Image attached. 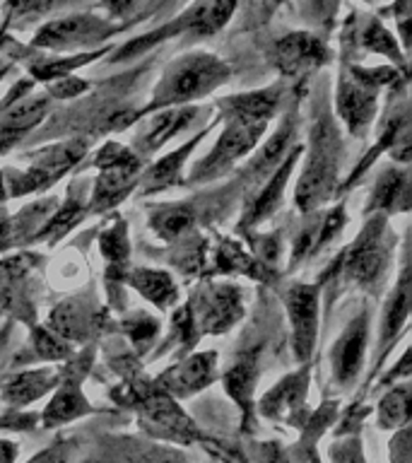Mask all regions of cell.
I'll return each mask as SVG.
<instances>
[{"label": "cell", "mask_w": 412, "mask_h": 463, "mask_svg": "<svg viewBox=\"0 0 412 463\" xmlns=\"http://www.w3.org/2000/svg\"><path fill=\"white\" fill-rule=\"evenodd\" d=\"M410 418V393L407 389L390 391L379 405V422L381 427H398L405 425Z\"/></svg>", "instance_id": "29"}, {"label": "cell", "mask_w": 412, "mask_h": 463, "mask_svg": "<svg viewBox=\"0 0 412 463\" xmlns=\"http://www.w3.org/2000/svg\"><path fill=\"white\" fill-rule=\"evenodd\" d=\"M99 246L101 253H104L114 266L126 263V259H128V234H126V222L116 220V222L99 237Z\"/></svg>", "instance_id": "31"}, {"label": "cell", "mask_w": 412, "mask_h": 463, "mask_svg": "<svg viewBox=\"0 0 412 463\" xmlns=\"http://www.w3.org/2000/svg\"><path fill=\"white\" fill-rule=\"evenodd\" d=\"M325 58L323 43L311 34H289L277 42L275 46V63L282 72L296 75V72L309 71Z\"/></svg>", "instance_id": "13"}, {"label": "cell", "mask_w": 412, "mask_h": 463, "mask_svg": "<svg viewBox=\"0 0 412 463\" xmlns=\"http://www.w3.org/2000/svg\"><path fill=\"white\" fill-rule=\"evenodd\" d=\"M29 463H65V451L63 447H51L42 454H36Z\"/></svg>", "instance_id": "39"}, {"label": "cell", "mask_w": 412, "mask_h": 463, "mask_svg": "<svg viewBox=\"0 0 412 463\" xmlns=\"http://www.w3.org/2000/svg\"><path fill=\"white\" fill-rule=\"evenodd\" d=\"M107 5L114 14H126L137 5V0H108Z\"/></svg>", "instance_id": "40"}, {"label": "cell", "mask_w": 412, "mask_h": 463, "mask_svg": "<svg viewBox=\"0 0 412 463\" xmlns=\"http://www.w3.org/2000/svg\"><path fill=\"white\" fill-rule=\"evenodd\" d=\"M364 43H367L369 49L374 51H383V53H390L393 58H398V51H396V43L390 39V34L386 29L374 22V24H369V29L364 32Z\"/></svg>", "instance_id": "37"}, {"label": "cell", "mask_w": 412, "mask_h": 463, "mask_svg": "<svg viewBox=\"0 0 412 463\" xmlns=\"http://www.w3.org/2000/svg\"><path fill=\"white\" fill-rule=\"evenodd\" d=\"M5 186H3V176H0V201H3V198H5Z\"/></svg>", "instance_id": "43"}, {"label": "cell", "mask_w": 412, "mask_h": 463, "mask_svg": "<svg viewBox=\"0 0 412 463\" xmlns=\"http://www.w3.org/2000/svg\"><path fill=\"white\" fill-rule=\"evenodd\" d=\"M340 162V137L328 118L314 126L311 136V157L304 169V176L296 186V205L309 213L328 201L335 191Z\"/></svg>", "instance_id": "1"}, {"label": "cell", "mask_w": 412, "mask_h": 463, "mask_svg": "<svg viewBox=\"0 0 412 463\" xmlns=\"http://www.w3.org/2000/svg\"><path fill=\"white\" fill-rule=\"evenodd\" d=\"M46 111H49L46 99H24L0 116V152L17 143L27 130L34 128L36 123L46 116Z\"/></svg>", "instance_id": "14"}, {"label": "cell", "mask_w": 412, "mask_h": 463, "mask_svg": "<svg viewBox=\"0 0 412 463\" xmlns=\"http://www.w3.org/2000/svg\"><path fill=\"white\" fill-rule=\"evenodd\" d=\"M215 353L191 354L188 360L172 367L164 376H159V389L173 396H191L195 391L205 389L215 379Z\"/></svg>", "instance_id": "11"}, {"label": "cell", "mask_w": 412, "mask_h": 463, "mask_svg": "<svg viewBox=\"0 0 412 463\" xmlns=\"http://www.w3.org/2000/svg\"><path fill=\"white\" fill-rule=\"evenodd\" d=\"M82 215H85V205L75 201V198H70L63 208L58 210L56 215H53V220L43 227V232L36 239H51V241H53V239L63 237L65 232L80 222V217Z\"/></svg>", "instance_id": "30"}, {"label": "cell", "mask_w": 412, "mask_h": 463, "mask_svg": "<svg viewBox=\"0 0 412 463\" xmlns=\"http://www.w3.org/2000/svg\"><path fill=\"white\" fill-rule=\"evenodd\" d=\"M405 186V174L403 172H386L381 181H379V186H376V194L371 198V205H383V208H389L393 205L398 195L403 194Z\"/></svg>", "instance_id": "34"}, {"label": "cell", "mask_w": 412, "mask_h": 463, "mask_svg": "<svg viewBox=\"0 0 412 463\" xmlns=\"http://www.w3.org/2000/svg\"><path fill=\"white\" fill-rule=\"evenodd\" d=\"M193 210L188 205H164V208H157L150 217V227L157 232L162 239H176L181 237L183 232L191 230L193 224Z\"/></svg>", "instance_id": "24"}, {"label": "cell", "mask_w": 412, "mask_h": 463, "mask_svg": "<svg viewBox=\"0 0 412 463\" xmlns=\"http://www.w3.org/2000/svg\"><path fill=\"white\" fill-rule=\"evenodd\" d=\"M338 111L347 128L361 136L376 114V85H371L361 72L354 78L342 75L338 87Z\"/></svg>", "instance_id": "10"}, {"label": "cell", "mask_w": 412, "mask_h": 463, "mask_svg": "<svg viewBox=\"0 0 412 463\" xmlns=\"http://www.w3.org/2000/svg\"><path fill=\"white\" fill-rule=\"evenodd\" d=\"M126 280H128V285H133L145 299H150L154 307H159V309L172 307V304L176 302V297H179L172 275L164 273V270L140 268V270H133Z\"/></svg>", "instance_id": "16"}, {"label": "cell", "mask_w": 412, "mask_h": 463, "mask_svg": "<svg viewBox=\"0 0 412 463\" xmlns=\"http://www.w3.org/2000/svg\"><path fill=\"white\" fill-rule=\"evenodd\" d=\"M198 335L202 333H222L234 326L244 314L241 292L231 285H208L198 289L193 302L186 307Z\"/></svg>", "instance_id": "4"}, {"label": "cell", "mask_w": 412, "mask_h": 463, "mask_svg": "<svg viewBox=\"0 0 412 463\" xmlns=\"http://www.w3.org/2000/svg\"><path fill=\"white\" fill-rule=\"evenodd\" d=\"M304 393H306V372L302 374L287 376L285 382H280L275 386L260 403V411L266 412L267 418H287V412L296 411L304 401Z\"/></svg>", "instance_id": "17"}, {"label": "cell", "mask_w": 412, "mask_h": 463, "mask_svg": "<svg viewBox=\"0 0 412 463\" xmlns=\"http://www.w3.org/2000/svg\"><path fill=\"white\" fill-rule=\"evenodd\" d=\"M217 268L222 270V273H248L253 278H263L260 273V263L248 256V253L241 249L234 241H222L220 249H217Z\"/></svg>", "instance_id": "27"}, {"label": "cell", "mask_w": 412, "mask_h": 463, "mask_svg": "<svg viewBox=\"0 0 412 463\" xmlns=\"http://www.w3.org/2000/svg\"><path fill=\"white\" fill-rule=\"evenodd\" d=\"M296 155H299V150L292 152V155L285 159V165L270 174V181H267L266 186H263V191H260V195L256 198V203H253L251 208H248V213H246L244 224L260 222L263 217H267L270 213H273L275 205L280 203L282 188H285V184H287L289 172H292V166H295V162H296Z\"/></svg>", "instance_id": "20"}, {"label": "cell", "mask_w": 412, "mask_h": 463, "mask_svg": "<svg viewBox=\"0 0 412 463\" xmlns=\"http://www.w3.org/2000/svg\"><path fill=\"white\" fill-rule=\"evenodd\" d=\"M82 155H85V143H80V140L46 147L43 152L34 155L32 166H29L27 172L10 174V181H7L10 186L7 188H10L13 195H24L32 194V191H39V188L53 184L61 174L68 172L75 162H80Z\"/></svg>", "instance_id": "5"}, {"label": "cell", "mask_w": 412, "mask_h": 463, "mask_svg": "<svg viewBox=\"0 0 412 463\" xmlns=\"http://www.w3.org/2000/svg\"><path fill=\"white\" fill-rule=\"evenodd\" d=\"M258 379V353H246L239 357V362L227 372L224 376V386L231 393V398L237 401L246 412L251 408L253 386Z\"/></svg>", "instance_id": "21"}, {"label": "cell", "mask_w": 412, "mask_h": 463, "mask_svg": "<svg viewBox=\"0 0 412 463\" xmlns=\"http://www.w3.org/2000/svg\"><path fill=\"white\" fill-rule=\"evenodd\" d=\"M51 326L58 335H65V338H85L87 328L92 326V318L85 311V307L80 302H65L61 304L53 317H51Z\"/></svg>", "instance_id": "25"}, {"label": "cell", "mask_w": 412, "mask_h": 463, "mask_svg": "<svg viewBox=\"0 0 412 463\" xmlns=\"http://www.w3.org/2000/svg\"><path fill=\"white\" fill-rule=\"evenodd\" d=\"M17 456V447L10 441H0V463H13Z\"/></svg>", "instance_id": "41"}, {"label": "cell", "mask_w": 412, "mask_h": 463, "mask_svg": "<svg viewBox=\"0 0 412 463\" xmlns=\"http://www.w3.org/2000/svg\"><path fill=\"white\" fill-rule=\"evenodd\" d=\"M27 268H29V259H24V256H14V259H7L0 263V302L5 299L10 288H13L14 282L20 280Z\"/></svg>", "instance_id": "35"}, {"label": "cell", "mask_w": 412, "mask_h": 463, "mask_svg": "<svg viewBox=\"0 0 412 463\" xmlns=\"http://www.w3.org/2000/svg\"><path fill=\"white\" fill-rule=\"evenodd\" d=\"M289 137H292V121L285 123V126L280 128V133H275V136L270 137V143L260 150L258 159H256V162L251 165V169H248V174H251L253 179L258 181L263 179V176H267V174L275 172V166H277V162H280L282 152L287 150Z\"/></svg>", "instance_id": "26"}, {"label": "cell", "mask_w": 412, "mask_h": 463, "mask_svg": "<svg viewBox=\"0 0 412 463\" xmlns=\"http://www.w3.org/2000/svg\"><path fill=\"white\" fill-rule=\"evenodd\" d=\"M68 0H7L5 13L10 14V20H34L42 14L56 10Z\"/></svg>", "instance_id": "32"}, {"label": "cell", "mask_w": 412, "mask_h": 463, "mask_svg": "<svg viewBox=\"0 0 412 463\" xmlns=\"http://www.w3.org/2000/svg\"><path fill=\"white\" fill-rule=\"evenodd\" d=\"M386 266H389V246L383 239V220L379 217L374 222H369L367 230L354 241L347 256L345 270L357 285L371 288L381 280Z\"/></svg>", "instance_id": "7"}, {"label": "cell", "mask_w": 412, "mask_h": 463, "mask_svg": "<svg viewBox=\"0 0 412 463\" xmlns=\"http://www.w3.org/2000/svg\"><path fill=\"white\" fill-rule=\"evenodd\" d=\"M123 328H126V333L130 335V340H133L140 350H145V347L150 345V340L157 335L159 324L152 317H147V314H136V317H130L128 321L123 324Z\"/></svg>", "instance_id": "33"}, {"label": "cell", "mask_w": 412, "mask_h": 463, "mask_svg": "<svg viewBox=\"0 0 412 463\" xmlns=\"http://www.w3.org/2000/svg\"><path fill=\"white\" fill-rule=\"evenodd\" d=\"M266 123L260 121H241V118H229V126L224 128L222 137L217 140L208 157L202 159L201 165L195 166V179H208L215 176L222 169L237 162L239 157H244L246 152H251L258 143V137L263 136Z\"/></svg>", "instance_id": "6"}, {"label": "cell", "mask_w": 412, "mask_h": 463, "mask_svg": "<svg viewBox=\"0 0 412 463\" xmlns=\"http://www.w3.org/2000/svg\"><path fill=\"white\" fill-rule=\"evenodd\" d=\"M53 383H56V374L53 372H46V369L27 372V374L14 376L13 382L5 386V391H3V396H5V401H10L14 405L32 403L39 396H43Z\"/></svg>", "instance_id": "22"}, {"label": "cell", "mask_w": 412, "mask_h": 463, "mask_svg": "<svg viewBox=\"0 0 412 463\" xmlns=\"http://www.w3.org/2000/svg\"><path fill=\"white\" fill-rule=\"evenodd\" d=\"M202 136H195L191 143H186L181 150L172 152L169 157L157 162V165L152 166L150 172L145 174V181H143V188L145 191H157V188H164V186H172L179 181V174H181V165L186 162L188 152L193 150L195 143L201 140Z\"/></svg>", "instance_id": "23"}, {"label": "cell", "mask_w": 412, "mask_h": 463, "mask_svg": "<svg viewBox=\"0 0 412 463\" xmlns=\"http://www.w3.org/2000/svg\"><path fill=\"white\" fill-rule=\"evenodd\" d=\"M285 304L292 324L295 354L299 360H309L318 331V289L314 285H295L285 295Z\"/></svg>", "instance_id": "8"}, {"label": "cell", "mask_w": 412, "mask_h": 463, "mask_svg": "<svg viewBox=\"0 0 412 463\" xmlns=\"http://www.w3.org/2000/svg\"><path fill=\"white\" fill-rule=\"evenodd\" d=\"M364 345H367V314L354 318L332 347V374L342 386L360 374Z\"/></svg>", "instance_id": "12"}, {"label": "cell", "mask_w": 412, "mask_h": 463, "mask_svg": "<svg viewBox=\"0 0 412 463\" xmlns=\"http://www.w3.org/2000/svg\"><path fill=\"white\" fill-rule=\"evenodd\" d=\"M145 463H186V461L173 454H154L150 456V458H145Z\"/></svg>", "instance_id": "42"}, {"label": "cell", "mask_w": 412, "mask_h": 463, "mask_svg": "<svg viewBox=\"0 0 412 463\" xmlns=\"http://www.w3.org/2000/svg\"><path fill=\"white\" fill-rule=\"evenodd\" d=\"M114 32L111 24L94 14H72L65 20H56L36 34V46L46 49H75V46H89Z\"/></svg>", "instance_id": "9"}, {"label": "cell", "mask_w": 412, "mask_h": 463, "mask_svg": "<svg viewBox=\"0 0 412 463\" xmlns=\"http://www.w3.org/2000/svg\"><path fill=\"white\" fill-rule=\"evenodd\" d=\"M277 99H280V92H277V90H263V92L234 97V99H229L224 104V109H227V116H229V118L267 123V118L273 116L275 107H277Z\"/></svg>", "instance_id": "19"}, {"label": "cell", "mask_w": 412, "mask_h": 463, "mask_svg": "<svg viewBox=\"0 0 412 463\" xmlns=\"http://www.w3.org/2000/svg\"><path fill=\"white\" fill-rule=\"evenodd\" d=\"M82 90H87L85 82H80V80L70 78V75H65L63 82L53 85V94H56V97H75V94L82 92Z\"/></svg>", "instance_id": "38"}, {"label": "cell", "mask_w": 412, "mask_h": 463, "mask_svg": "<svg viewBox=\"0 0 412 463\" xmlns=\"http://www.w3.org/2000/svg\"><path fill=\"white\" fill-rule=\"evenodd\" d=\"M195 109H176V111H164V114L154 116L150 123H147V128L137 136V145H140V150L143 152H154L157 147L173 137L176 133H181L183 128H188L195 118Z\"/></svg>", "instance_id": "15"}, {"label": "cell", "mask_w": 412, "mask_h": 463, "mask_svg": "<svg viewBox=\"0 0 412 463\" xmlns=\"http://www.w3.org/2000/svg\"><path fill=\"white\" fill-rule=\"evenodd\" d=\"M407 307H410V282H407V273L400 278L398 282L396 292L390 297L389 311H386V321H383V343H389L398 331L400 326L407 318Z\"/></svg>", "instance_id": "28"}, {"label": "cell", "mask_w": 412, "mask_h": 463, "mask_svg": "<svg viewBox=\"0 0 412 463\" xmlns=\"http://www.w3.org/2000/svg\"><path fill=\"white\" fill-rule=\"evenodd\" d=\"M97 166H99V181L94 186L92 205L89 210L99 213V210H108L118 201H123L128 191L136 184V176L140 172V159L118 143H108L97 157Z\"/></svg>", "instance_id": "3"}, {"label": "cell", "mask_w": 412, "mask_h": 463, "mask_svg": "<svg viewBox=\"0 0 412 463\" xmlns=\"http://www.w3.org/2000/svg\"><path fill=\"white\" fill-rule=\"evenodd\" d=\"M229 78V68L215 56L208 53H193L176 61L166 71L164 80L159 82L154 104L152 107H169V104H181V101L195 99L222 85Z\"/></svg>", "instance_id": "2"}, {"label": "cell", "mask_w": 412, "mask_h": 463, "mask_svg": "<svg viewBox=\"0 0 412 463\" xmlns=\"http://www.w3.org/2000/svg\"><path fill=\"white\" fill-rule=\"evenodd\" d=\"M89 412V403L87 398L80 393V386L75 382H65L58 393L53 396V401L49 403L46 412H43V425L56 427L63 425V422H70V420L80 418Z\"/></svg>", "instance_id": "18"}, {"label": "cell", "mask_w": 412, "mask_h": 463, "mask_svg": "<svg viewBox=\"0 0 412 463\" xmlns=\"http://www.w3.org/2000/svg\"><path fill=\"white\" fill-rule=\"evenodd\" d=\"M34 347L36 353L46 357V360H58V357L68 354V347H63V343H58L46 328H36L34 331Z\"/></svg>", "instance_id": "36"}]
</instances>
